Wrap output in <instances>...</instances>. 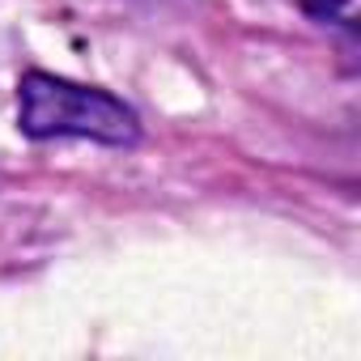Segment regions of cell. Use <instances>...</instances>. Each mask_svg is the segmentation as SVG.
<instances>
[{
	"mask_svg": "<svg viewBox=\"0 0 361 361\" xmlns=\"http://www.w3.org/2000/svg\"><path fill=\"white\" fill-rule=\"evenodd\" d=\"M18 132L26 140H94L111 149H132L140 140V115L102 85H81L43 68L18 81Z\"/></svg>",
	"mask_w": 361,
	"mask_h": 361,
	"instance_id": "6da1fadb",
	"label": "cell"
},
{
	"mask_svg": "<svg viewBox=\"0 0 361 361\" xmlns=\"http://www.w3.org/2000/svg\"><path fill=\"white\" fill-rule=\"evenodd\" d=\"M302 5V13L310 18V22H340L344 18V9H348V0H298Z\"/></svg>",
	"mask_w": 361,
	"mask_h": 361,
	"instance_id": "7a4b0ae2",
	"label": "cell"
}]
</instances>
